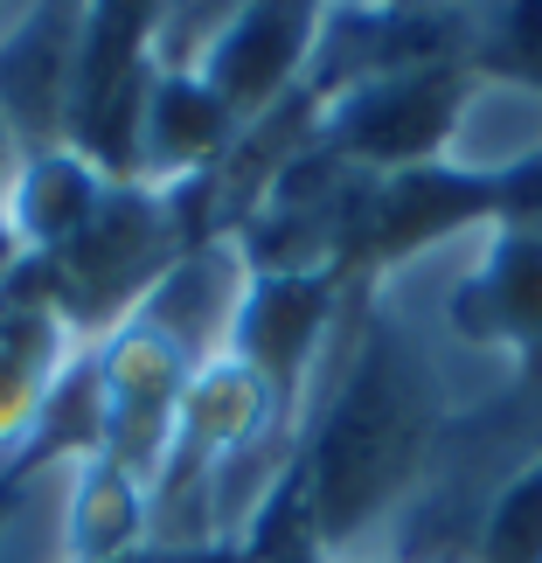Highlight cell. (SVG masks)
Instances as JSON below:
<instances>
[{
    "label": "cell",
    "instance_id": "cell-17",
    "mask_svg": "<svg viewBox=\"0 0 542 563\" xmlns=\"http://www.w3.org/2000/svg\"><path fill=\"white\" fill-rule=\"evenodd\" d=\"M473 563H542V452L508 473V487L487 501Z\"/></svg>",
    "mask_w": 542,
    "mask_h": 563
},
{
    "label": "cell",
    "instance_id": "cell-11",
    "mask_svg": "<svg viewBox=\"0 0 542 563\" xmlns=\"http://www.w3.org/2000/svg\"><path fill=\"white\" fill-rule=\"evenodd\" d=\"M77 362L84 341L35 292L0 278V452H42V418Z\"/></svg>",
    "mask_w": 542,
    "mask_h": 563
},
{
    "label": "cell",
    "instance_id": "cell-1",
    "mask_svg": "<svg viewBox=\"0 0 542 563\" xmlns=\"http://www.w3.org/2000/svg\"><path fill=\"white\" fill-rule=\"evenodd\" d=\"M487 223L349 286L299 397V536L320 563H389L403 515L460 439L487 410L529 397L501 355L452 328V286Z\"/></svg>",
    "mask_w": 542,
    "mask_h": 563
},
{
    "label": "cell",
    "instance_id": "cell-20",
    "mask_svg": "<svg viewBox=\"0 0 542 563\" xmlns=\"http://www.w3.org/2000/svg\"><path fill=\"white\" fill-rule=\"evenodd\" d=\"M119 563H251V556H236V550H167V543H146V550L119 556Z\"/></svg>",
    "mask_w": 542,
    "mask_h": 563
},
{
    "label": "cell",
    "instance_id": "cell-6",
    "mask_svg": "<svg viewBox=\"0 0 542 563\" xmlns=\"http://www.w3.org/2000/svg\"><path fill=\"white\" fill-rule=\"evenodd\" d=\"M452 328L473 349L501 355L529 389H542V230L501 223V216L480 230L452 286Z\"/></svg>",
    "mask_w": 542,
    "mask_h": 563
},
{
    "label": "cell",
    "instance_id": "cell-21",
    "mask_svg": "<svg viewBox=\"0 0 542 563\" xmlns=\"http://www.w3.org/2000/svg\"><path fill=\"white\" fill-rule=\"evenodd\" d=\"M14 167H21V146L8 140V125H0V195H8V181H14Z\"/></svg>",
    "mask_w": 542,
    "mask_h": 563
},
{
    "label": "cell",
    "instance_id": "cell-8",
    "mask_svg": "<svg viewBox=\"0 0 542 563\" xmlns=\"http://www.w3.org/2000/svg\"><path fill=\"white\" fill-rule=\"evenodd\" d=\"M320 29H328V8H313V0H251L230 14L223 42L209 49L202 84L236 112V125H257L265 112L307 91Z\"/></svg>",
    "mask_w": 542,
    "mask_h": 563
},
{
    "label": "cell",
    "instance_id": "cell-24",
    "mask_svg": "<svg viewBox=\"0 0 542 563\" xmlns=\"http://www.w3.org/2000/svg\"><path fill=\"white\" fill-rule=\"evenodd\" d=\"M535 404H542V389H535Z\"/></svg>",
    "mask_w": 542,
    "mask_h": 563
},
{
    "label": "cell",
    "instance_id": "cell-18",
    "mask_svg": "<svg viewBox=\"0 0 542 563\" xmlns=\"http://www.w3.org/2000/svg\"><path fill=\"white\" fill-rule=\"evenodd\" d=\"M473 70L542 91V0H501V8H480Z\"/></svg>",
    "mask_w": 542,
    "mask_h": 563
},
{
    "label": "cell",
    "instance_id": "cell-3",
    "mask_svg": "<svg viewBox=\"0 0 542 563\" xmlns=\"http://www.w3.org/2000/svg\"><path fill=\"white\" fill-rule=\"evenodd\" d=\"M154 35H161V8H146V0L84 8L63 146L112 181H140V112H146V84H154Z\"/></svg>",
    "mask_w": 542,
    "mask_h": 563
},
{
    "label": "cell",
    "instance_id": "cell-4",
    "mask_svg": "<svg viewBox=\"0 0 542 563\" xmlns=\"http://www.w3.org/2000/svg\"><path fill=\"white\" fill-rule=\"evenodd\" d=\"M473 70H403V77H362L349 91L320 98L313 140L341 154L362 175H418L439 167L460 125Z\"/></svg>",
    "mask_w": 542,
    "mask_h": 563
},
{
    "label": "cell",
    "instance_id": "cell-19",
    "mask_svg": "<svg viewBox=\"0 0 542 563\" xmlns=\"http://www.w3.org/2000/svg\"><path fill=\"white\" fill-rule=\"evenodd\" d=\"M494 216H501V223H522V230H542V161H529L522 175H508L494 188Z\"/></svg>",
    "mask_w": 542,
    "mask_h": 563
},
{
    "label": "cell",
    "instance_id": "cell-15",
    "mask_svg": "<svg viewBox=\"0 0 542 563\" xmlns=\"http://www.w3.org/2000/svg\"><path fill=\"white\" fill-rule=\"evenodd\" d=\"M84 452H35L0 494V563H70V481Z\"/></svg>",
    "mask_w": 542,
    "mask_h": 563
},
{
    "label": "cell",
    "instance_id": "cell-9",
    "mask_svg": "<svg viewBox=\"0 0 542 563\" xmlns=\"http://www.w3.org/2000/svg\"><path fill=\"white\" fill-rule=\"evenodd\" d=\"M257 286V265L244 257V244L223 230V236H202L188 244L167 278L140 299L133 328H146L161 349H175L188 369H209L236 349V320H244V299Z\"/></svg>",
    "mask_w": 542,
    "mask_h": 563
},
{
    "label": "cell",
    "instance_id": "cell-16",
    "mask_svg": "<svg viewBox=\"0 0 542 563\" xmlns=\"http://www.w3.org/2000/svg\"><path fill=\"white\" fill-rule=\"evenodd\" d=\"M146 543V487L104 452H84L70 481V563H119Z\"/></svg>",
    "mask_w": 542,
    "mask_h": 563
},
{
    "label": "cell",
    "instance_id": "cell-13",
    "mask_svg": "<svg viewBox=\"0 0 542 563\" xmlns=\"http://www.w3.org/2000/svg\"><path fill=\"white\" fill-rule=\"evenodd\" d=\"M112 175H98L84 154L70 146H49V154H29L14 167L8 195H0V223H8L14 257H49L98 216Z\"/></svg>",
    "mask_w": 542,
    "mask_h": 563
},
{
    "label": "cell",
    "instance_id": "cell-2",
    "mask_svg": "<svg viewBox=\"0 0 542 563\" xmlns=\"http://www.w3.org/2000/svg\"><path fill=\"white\" fill-rule=\"evenodd\" d=\"M195 244L188 216L167 188L146 181H112L104 188L98 216L84 223L63 251L49 257H21L8 272L21 292H35L84 349L104 341L112 328L140 313V299L167 278V265Z\"/></svg>",
    "mask_w": 542,
    "mask_h": 563
},
{
    "label": "cell",
    "instance_id": "cell-12",
    "mask_svg": "<svg viewBox=\"0 0 542 563\" xmlns=\"http://www.w3.org/2000/svg\"><path fill=\"white\" fill-rule=\"evenodd\" d=\"M244 140V125L202 77L154 70L146 84V112H140V181L181 195L195 181H209L230 161V146Z\"/></svg>",
    "mask_w": 542,
    "mask_h": 563
},
{
    "label": "cell",
    "instance_id": "cell-7",
    "mask_svg": "<svg viewBox=\"0 0 542 563\" xmlns=\"http://www.w3.org/2000/svg\"><path fill=\"white\" fill-rule=\"evenodd\" d=\"M349 272H257V286L236 320V362L272 383V397L299 418V397L334 341V320L349 307Z\"/></svg>",
    "mask_w": 542,
    "mask_h": 563
},
{
    "label": "cell",
    "instance_id": "cell-14",
    "mask_svg": "<svg viewBox=\"0 0 542 563\" xmlns=\"http://www.w3.org/2000/svg\"><path fill=\"white\" fill-rule=\"evenodd\" d=\"M529 161H542V91L473 70L466 104H460V125H452V146H445L439 167H452V175H466V181L501 188L508 175H522Z\"/></svg>",
    "mask_w": 542,
    "mask_h": 563
},
{
    "label": "cell",
    "instance_id": "cell-5",
    "mask_svg": "<svg viewBox=\"0 0 542 563\" xmlns=\"http://www.w3.org/2000/svg\"><path fill=\"white\" fill-rule=\"evenodd\" d=\"M195 369L161 349L146 328H112L104 341H91V404H98V445L112 466H125L140 487H154V473L175 445V418L188 397Z\"/></svg>",
    "mask_w": 542,
    "mask_h": 563
},
{
    "label": "cell",
    "instance_id": "cell-22",
    "mask_svg": "<svg viewBox=\"0 0 542 563\" xmlns=\"http://www.w3.org/2000/svg\"><path fill=\"white\" fill-rule=\"evenodd\" d=\"M14 265H21V257H14V244H8V223H0V278H8Z\"/></svg>",
    "mask_w": 542,
    "mask_h": 563
},
{
    "label": "cell",
    "instance_id": "cell-10",
    "mask_svg": "<svg viewBox=\"0 0 542 563\" xmlns=\"http://www.w3.org/2000/svg\"><path fill=\"white\" fill-rule=\"evenodd\" d=\"M77 42H84V8L77 0L8 8V21H0V125H8V140L21 146V161L63 146Z\"/></svg>",
    "mask_w": 542,
    "mask_h": 563
},
{
    "label": "cell",
    "instance_id": "cell-23",
    "mask_svg": "<svg viewBox=\"0 0 542 563\" xmlns=\"http://www.w3.org/2000/svg\"><path fill=\"white\" fill-rule=\"evenodd\" d=\"M0 21H8V8H0Z\"/></svg>",
    "mask_w": 542,
    "mask_h": 563
}]
</instances>
